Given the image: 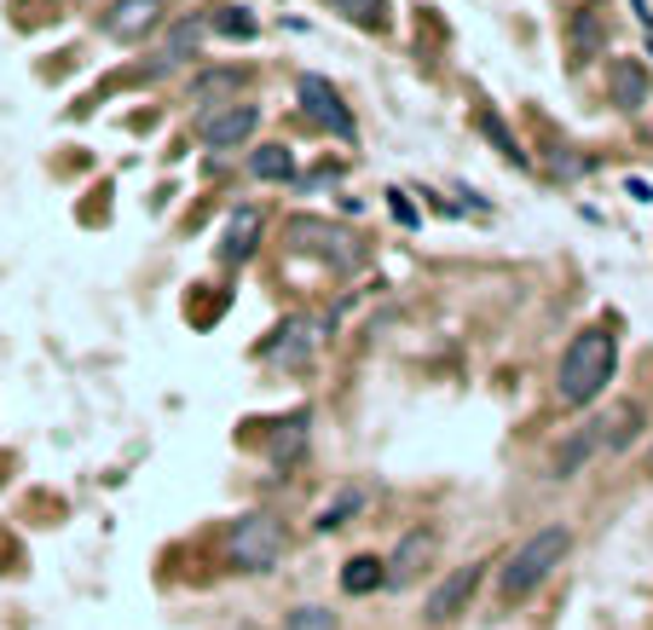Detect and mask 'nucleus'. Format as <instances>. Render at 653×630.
<instances>
[{
    "mask_svg": "<svg viewBox=\"0 0 653 630\" xmlns=\"http://www.w3.org/2000/svg\"><path fill=\"white\" fill-rule=\"evenodd\" d=\"M480 133H486V139H492V145H498V151H503L509 162H515V168H521V162H526V151L515 145V139H509V128H503V121H498L492 110H480Z\"/></svg>",
    "mask_w": 653,
    "mask_h": 630,
    "instance_id": "412c9836",
    "label": "nucleus"
},
{
    "mask_svg": "<svg viewBox=\"0 0 653 630\" xmlns=\"http://www.w3.org/2000/svg\"><path fill=\"white\" fill-rule=\"evenodd\" d=\"M283 550H290V533H283V521L267 515V510H255V515H243L232 526V538H226V561H232V573H272V567L283 561Z\"/></svg>",
    "mask_w": 653,
    "mask_h": 630,
    "instance_id": "20e7f679",
    "label": "nucleus"
},
{
    "mask_svg": "<svg viewBox=\"0 0 653 630\" xmlns=\"http://www.w3.org/2000/svg\"><path fill=\"white\" fill-rule=\"evenodd\" d=\"M237 88H243V70H237V65L202 70V75H191V105L220 110V105H232V98H237Z\"/></svg>",
    "mask_w": 653,
    "mask_h": 630,
    "instance_id": "4468645a",
    "label": "nucleus"
},
{
    "mask_svg": "<svg viewBox=\"0 0 653 630\" xmlns=\"http://www.w3.org/2000/svg\"><path fill=\"white\" fill-rule=\"evenodd\" d=\"M295 98H301V110H307V116L318 121V128H330V133L341 139V145H353V139H359L353 110L341 105V93H336L324 75H301V81H295Z\"/></svg>",
    "mask_w": 653,
    "mask_h": 630,
    "instance_id": "6e6552de",
    "label": "nucleus"
},
{
    "mask_svg": "<svg viewBox=\"0 0 653 630\" xmlns=\"http://www.w3.org/2000/svg\"><path fill=\"white\" fill-rule=\"evenodd\" d=\"M324 330H330V324H324V318H307V313H301V318H283L278 330H272V341L260 348V359L278 364V371H307Z\"/></svg>",
    "mask_w": 653,
    "mask_h": 630,
    "instance_id": "423d86ee",
    "label": "nucleus"
},
{
    "mask_svg": "<svg viewBox=\"0 0 653 630\" xmlns=\"http://www.w3.org/2000/svg\"><path fill=\"white\" fill-rule=\"evenodd\" d=\"M486 567L492 561H468V567H452L434 591H428V602H422V614H428V625H452L457 614H468V602H475V591H480V579H486Z\"/></svg>",
    "mask_w": 653,
    "mask_h": 630,
    "instance_id": "0eeeda50",
    "label": "nucleus"
},
{
    "mask_svg": "<svg viewBox=\"0 0 653 630\" xmlns=\"http://www.w3.org/2000/svg\"><path fill=\"white\" fill-rule=\"evenodd\" d=\"M648 475H653V445H648Z\"/></svg>",
    "mask_w": 653,
    "mask_h": 630,
    "instance_id": "393cba45",
    "label": "nucleus"
},
{
    "mask_svg": "<svg viewBox=\"0 0 653 630\" xmlns=\"http://www.w3.org/2000/svg\"><path fill=\"white\" fill-rule=\"evenodd\" d=\"M364 503H371V498H364V486H341V492H336V498L313 515V533H341V526L353 521V515L364 510Z\"/></svg>",
    "mask_w": 653,
    "mask_h": 630,
    "instance_id": "f3484780",
    "label": "nucleus"
},
{
    "mask_svg": "<svg viewBox=\"0 0 653 630\" xmlns=\"http://www.w3.org/2000/svg\"><path fill=\"white\" fill-rule=\"evenodd\" d=\"M648 40H653V30H648Z\"/></svg>",
    "mask_w": 653,
    "mask_h": 630,
    "instance_id": "a878e982",
    "label": "nucleus"
},
{
    "mask_svg": "<svg viewBox=\"0 0 653 630\" xmlns=\"http://www.w3.org/2000/svg\"><path fill=\"white\" fill-rule=\"evenodd\" d=\"M642 422H648V411H642L637 399H625V405H614V411H607L602 422H590V429H596V445H602V452H625V445L642 440Z\"/></svg>",
    "mask_w": 653,
    "mask_h": 630,
    "instance_id": "ddd939ff",
    "label": "nucleus"
},
{
    "mask_svg": "<svg viewBox=\"0 0 653 630\" xmlns=\"http://www.w3.org/2000/svg\"><path fill=\"white\" fill-rule=\"evenodd\" d=\"M596 47H602L596 18H590V12H579V18H573V52H579V65H584V58H596Z\"/></svg>",
    "mask_w": 653,
    "mask_h": 630,
    "instance_id": "5701e85b",
    "label": "nucleus"
},
{
    "mask_svg": "<svg viewBox=\"0 0 653 630\" xmlns=\"http://www.w3.org/2000/svg\"><path fill=\"white\" fill-rule=\"evenodd\" d=\"M648 93H653V75H648L642 58H614V65H607V98H614L619 110H642Z\"/></svg>",
    "mask_w": 653,
    "mask_h": 630,
    "instance_id": "f8f14e48",
    "label": "nucleus"
},
{
    "mask_svg": "<svg viewBox=\"0 0 653 630\" xmlns=\"http://www.w3.org/2000/svg\"><path fill=\"white\" fill-rule=\"evenodd\" d=\"M387 584V567H382V556H353L341 567V591L347 596H371V591H382Z\"/></svg>",
    "mask_w": 653,
    "mask_h": 630,
    "instance_id": "a211bd4d",
    "label": "nucleus"
},
{
    "mask_svg": "<svg viewBox=\"0 0 653 630\" xmlns=\"http://www.w3.org/2000/svg\"><path fill=\"white\" fill-rule=\"evenodd\" d=\"M283 630H336V614H330V607H295Z\"/></svg>",
    "mask_w": 653,
    "mask_h": 630,
    "instance_id": "b1692460",
    "label": "nucleus"
},
{
    "mask_svg": "<svg viewBox=\"0 0 653 630\" xmlns=\"http://www.w3.org/2000/svg\"><path fill=\"white\" fill-rule=\"evenodd\" d=\"M98 30L121 47H139L145 35L162 30V0H110L105 12H98Z\"/></svg>",
    "mask_w": 653,
    "mask_h": 630,
    "instance_id": "9d476101",
    "label": "nucleus"
},
{
    "mask_svg": "<svg viewBox=\"0 0 653 630\" xmlns=\"http://www.w3.org/2000/svg\"><path fill=\"white\" fill-rule=\"evenodd\" d=\"M214 30H220V35H232V40H255V35H260V24H255V18L243 12V7H226V12L214 18Z\"/></svg>",
    "mask_w": 653,
    "mask_h": 630,
    "instance_id": "4be33fe9",
    "label": "nucleus"
},
{
    "mask_svg": "<svg viewBox=\"0 0 653 630\" xmlns=\"http://www.w3.org/2000/svg\"><path fill=\"white\" fill-rule=\"evenodd\" d=\"M614 371H619V336L607 324H590V330L567 341V353L556 364V399L567 411H584V405H596L607 394Z\"/></svg>",
    "mask_w": 653,
    "mask_h": 630,
    "instance_id": "f257e3e1",
    "label": "nucleus"
},
{
    "mask_svg": "<svg viewBox=\"0 0 653 630\" xmlns=\"http://www.w3.org/2000/svg\"><path fill=\"white\" fill-rule=\"evenodd\" d=\"M283 243H290L295 255L324 260L336 278L359 272L364 260H371V249H364L359 232H347V226H336V220H324V214H290V220H283Z\"/></svg>",
    "mask_w": 653,
    "mask_h": 630,
    "instance_id": "7ed1b4c3",
    "label": "nucleus"
},
{
    "mask_svg": "<svg viewBox=\"0 0 653 630\" xmlns=\"http://www.w3.org/2000/svg\"><path fill=\"white\" fill-rule=\"evenodd\" d=\"M249 174L255 179H267V186H283V179H295V151H283V145H260L249 156Z\"/></svg>",
    "mask_w": 653,
    "mask_h": 630,
    "instance_id": "6ab92c4d",
    "label": "nucleus"
},
{
    "mask_svg": "<svg viewBox=\"0 0 653 630\" xmlns=\"http://www.w3.org/2000/svg\"><path fill=\"white\" fill-rule=\"evenodd\" d=\"M330 12L353 18L359 30H387V0H330Z\"/></svg>",
    "mask_w": 653,
    "mask_h": 630,
    "instance_id": "aec40b11",
    "label": "nucleus"
},
{
    "mask_svg": "<svg viewBox=\"0 0 653 630\" xmlns=\"http://www.w3.org/2000/svg\"><path fill=\"white\" fill-rule=\"evenodd\" d=\"M255 128H260V105H249V98H232V105H220V110H197V121H191V133H197L209 151L249 145Z\"/></svg>",
    "mask_w": 653,
    "mask_h": 630,
    "instance_id": "39448f33",
    "label": "nucleus"
},
{
    "mask_svg": "<svg viewBox=\"0 0 653 630\" xmlns=\"http://www.w3.org/2000/svg\"><path fill=\"white\" fill-rule=\"evenodd\" d=\"M260 232H267V214H260L255 202L232 209V214H226V232H220V260H226V267H243V260H255Z\"/></svg>",
    "mask_w": 653,
    "mask_h": 630,
    "instance_id": "9b49d317",
    "label": "nucleus"
},
{
    "mask_svg": "<svg viewBox=\"0 0 653 630\" xmlns=\"http://www.w3.org/2000/svg\"><path fill=\"white\" fill-rule=\"evenodd\" d=\"M602 445H596V429H579V434H567L556 445V457H549V480H573L590 457H596Z\"/></svg>",
    "mask_w": 653,
    "mask_h": 630,
    "instance_id": "2eb2a0df",
    "label": "nucleus"
},
{
    "mask_svg": "<svg viewBox=\"0 0 653 630\" xmlns=\"http://www.w3.org/2000/svg\"><path fill=\"white\" fill-rule=\"evenodd\" d=\"M567 550H573V526H561V521H556V526H538V533L498 567V596H503V607L533 602L544 584L556 579V567L567 561Z\"/></svg>",
    "mask_w": 653,
    "mask_h": 630,
    "instance_id": "f03ea898",
    "label": "nucleus"
},
{
    "mask_svg": "<svg viewBox=\"0 0 653 630\" xmlns=\"http://www.w3.org/2000/svg\"><path fill=\"white\" fill-rule=\"evenodd\" d=\"M307 429H313V411H295L290 422H278V434H272V463H278V469H290V463L301 457V452H307Z\"/></svg>",
    "mask_w": 653,
    "mask_h": 630,
    "instance_id": "dca6fc26",
    "label": "nucleus"
},
{
    "mask_svg": "<svg viewBox=\"0 0 653 630\" xmlns=\"http://www.w3.org/2000/svg\"><path fill=\"white\" fill-rule=\"evenodd\" d=\"M434 550H440V526H411V533L394 544V556H382V567H387V591H405V584H417L422 567L434 561Z\"/></svg>",
    "mask_w": 653,
    "mask_h": 630,
    "instance_id": "1a4fd4ad",
    "label": "nucleus"
}]
</instances>
